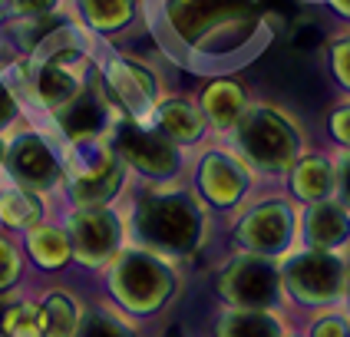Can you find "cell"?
Listing matches in <instances>:
<instances>
[{"instance_id":"6da1fadb","label":"cell","mask_w":350,"mask_h":337,"mask_svg":"<svg viewBox=\"0 0 350 337\" xmlns=\"http://www.w3.org/2000/svg\"><path fill=\"white\" fill-rule=\"evenodd\" d=\"M234 133L245 162H252L258 172L284 176L304 156V133L297 119L271 103L245 106V113L234 122Z\"/></svg>"},{"instance_id":"7a4b0ae2","label":"cell","mask_w":350,"mask_h":337,"mask_svg":"<svg viewBox=\"0 0 350 337\" xmlns=\"http://www.w3.org/2000/svg\"><path fill=\"white\" fill-rule=\"evenodd\" d=\"M139 241L156 255H189L202 238V208L182 192H149L133 215Z\"/></svg>"},{"instance_id":"3957f363","label":"cell","mask_w":350,"mask_h":337,"mask_svg":"<svg viewBox=\"0 0 350 337\" xmlns=\"http://www.w3.org/2000/svg\"><path fill=\"white\" fill-rule=\"evenodd\" d=\"M278 271H281V291L308 311L337 308L344 301L347 255L301 248V252L284 255V265H278Z\"/></svg>"},{"instance_id":"277c9868","label":"cell","mask_w":350,"mask_h":337,"mask_svg":"<svg viewBox=\"0 0 350 337\" xmlns=\"http://www.w3.org/2000/svg\"><path fill=\"white\" fill-rule=\"evenodd\" d=\"M169 20L195 50H221L218 37L238 30L248 37L254 27V0H169Z\"/></svg>"},{"instance_id":"5b68a950","label":"cell","mask_w":350,"mask_h":337,"mask_svg":"<svg viewBox=\"0 0 350 337\" xmlns=\"http://www.w3.org/2000/svg\"><path fill=\"white\" fill-rule=\"evenodd\" d=\"M109 284L116 297L129 308V311H139V314H149L162 308L169 295H172L175 278L169 271V265L149 252V248H133V252H122L109 271Z\"/></svg>"},{"instance_id":"8992f818","label":"cell","mask_w":350,"mask_h":337,"mask_svg":"<svg viewBox=\"0 0 350 337\" xmlns=\"http://www.w3.org/2000/svg\"><path fill=\"white\" fill-rule=\"evenodd\" d=\"M297 221H301V208H294L284 198H268V202H258L254 208L245 212L234 235L245 245L248 255H291V245L297 241Z\"/></svg>"},{"instance_id":"52a82bcc","label":"cell","mask_w":350,"mask_h":337,"mask_svg":"<svg viewBox=\"0 0 350 337\" xmlns=\"http://www.w3.org/2000/svg\"><path fill=\"white\" fill-rule=\"evenodd\" d=\"M218 295L238 311H271L284 297L281 291V271L271 258L245 255L225 265L218 275Z\"/></svg>"},{"instance_id":"ba28073f","label":"cell","mask_w":350,"mask_h":337,"mask_svg":"<svg viewBox=\"0 0 350 337\" xmlns=\"http://www.w3.org/2000/svg\"><path fill=\"white\" fill-rule=\"evenodd\" d=\"M119 235H122V221L106 205L77 208L70 215V235L66 238H70L73 258L83 261V265H103L106 258L116 255Z\"/></svg>"},{"instance_id":"9c48e42d","label":"cell","mask_w":350,"mask_h":337,"mask_svg":"<svg viewBox=\"0 0 350 337\" xmlns=\"http://www.w3.org/2000/svg\"><path fill=\"white\" fill-rule=\"evenodd\" d=\"M116 159L133 165L136 172L152 178H165L178 169V146L169 142L159 129L142 126H119L116 133Z\"/></svg>"},{"instance_id":"30bf717a","label":"cell","mask_w":350,"mask_h":337,"mask_svg":"<svg viewBox=\"0 0 350 337\" xmlns=\"http://www.w3.org/2000/svg\"><path fill=\"white\" fill-rule=\"evenodd\" d=\"M297 241L311 252H331L347 255L350 252V212L337 198H324L304 205L297 221Z\"/></svg>"},{"instance_id":"8fae6325","label":"cell","mask_w":350,"mask_h":337,"mask_svg":"<svg viewBox=\"0 0 350 337\" xmlns=\"http://www.w3.org/2000/svg\"><path fill=\"white\" fill-rule=\"evenodd\" d=\"M7 165L17 178L20 189L27 192H46L53 182L59 178V162L53 156V149L46 146V139L37 133H23L10 142V152H7Z\"/></svg>"},{"instance_id":"7c38bea8","label":"cell","mask_w":350,"mask_h":337,"mask_svg":"<svg viewBox=\"0 0 350 337\" xmlns=\"http://www.w3.org/2000/svg\"><path fill=\"white\" fill-rule=\"evenodd\" d=\"M198 189L212 205H234L248 192V172L225 152H205L198 159Z\"/></svg>"},{"instance_id":"4fadbf2b","label":"cell","mask_w":350,"mask_h":337,"mask_svg":"<svg viewBox=\"0 0 350 337\" xmlns=\"http://www.w3.org/2000/svg\"><path fill=\"white\" fill-rule=\"evenodd\" d=\"M291 178V196L301 205H314L334 198V156L327 152H304V156L288 169Z\"/></svg>"},{"instance_id":"5bb4252c","label":"cell","mask_w":350,"mask_h":337,"mask_svg":"<svg viewBox=\"0 0 350 337\" xmlns=\"http://www.w3.org/2000/svg\"><path fill=\"white\" fill-rule=\"evenodd\" d=\"M109 86L119 96V103L133 113L136 119H142L146 113H152V103H156V83L146 70H139L136 63H126V59H113L109 70Z\"/></svg>"},{"instance_id":"9a60e30c","label":"cell","mask_w":350,"mask_h":337,"mask_svg":"<svg viewBox=\"0 0 350 337\" xmlns=\"http://www.w3.org/2000/svg\"><path fill=\"white\" fill-rule=\"evenodd\" d=\"M57 119L63 126V133L73 142H90V139H99V133H103L106 109H103L96 93H79V96H73L59 109Z\"/></svg>"},{"instance_id":"2e32d148","label":"cell","mask_w":350,"mask_h":337,"mask_svg":"<svg viewBox=\"0 0 350 337\" xmlns=\"http://www.w3.org/2000/svg\"><path fill=\"white\" fill-rule=\"evenodd\" d=\"M156 126L169 142L189 146V142L202 139L205 116H202V109H195L189 99H169V103H162L156 109Z\"/></svg>"},{"instance_id":"e0dca14e","label":"cell","mask_w":350,"mask_h":337,"mask_svg":"<svg viewBox=\"0 0 350 337\" xmlns=\"http://www.w3.org/2000/svg\"><path fill=\"white\" fill-rule=\"evenodd\" d=\"M245 113V93L234 79H215L202 93V116L218 129H228Z\"/></svg>"},{"instance_id":"ac0fdd59","label":"cell","mask_w":350,"mask_h":337,"mask_svg":"<svg viewBox=\"0 0 350 337\" xmlns=\"http://www.w3.org/2000/svg\"><path fill=\"white\" fill-rule=\"evenodd\" d=\"M40 308V337H73L79 331V308L66 291H50Z\"/></svg>"},{"instance_id":"d6986e66","label":"cell","mask_w":350,"mask_h":337,"mask_svg":"<svg viewBox=\"0 0 350 337\" xmlns=\"http://www.w3.org/2000/svg\"><path fill=\"white\" fill-rule=\"evenodd\" d=\"M284 321L271 311H228L218 321L215 337H284Z\"/></svg>"},{"instance_id":"ffe728a7","label":"cell","mask_w":350,"mask_h":337,"mask_svg":"<svg viewBox=\"0 0 350 337\" xmlns=\"http://www.w3.org/2000/svg\"><path fill=\"white\" fill-rule=\"evenodd\" d=\"M33 86H37V96L46 103V106H53V109H63L66 103L73 96H79V83L77 77L66 70V66H57V63H43L37 70V79H33Z\"/></svg>"},{"instance_id":"44dd1931","label":"cell","mask_w":350,"mask_h":337,"mask_svg":"<svg viewBox=\"0 0 350 337\" xmlns=\"http://www.w3.org/2000/svg\"><path fill=\"white\" fill-rule=\"evenodd\" d=\"M40 212H43V205H40V198L33 196V192H27V189H20V185L0 192V218H3L7 225L30 228L40 218Z\"/></svg>"},{"instance_id":"7402d4cb","label":"cell","mask_w":350,"mask_h":337,"mask_svg":"<svg viewBox=\"0 0 350 337\" xmlns=\"http://www.w3.org/2000/svg\"><path fill=\"white\" fill-rule=\"evenodd\" d=\"M79 7L90 20V27L106 30V33L122 30L133 17V0H79Z\"/></svg>"},{"instance_id":"603a6c76","label":"cell","mask_w":350,"mask_h":337,"mask_svg":"<svg viewBox=\"0 0 350 337\" xmlns=\"http://www.w3.org/2000/svg\"><path fill=\"white\" fill-rule=\"evenodd\" d=\"M30 255L37 258L40 265H46V268H59V265L70 261L73 248H70V238L57 232V228H37L30 235Z\"/></svg>"},{"instance_id":"cb8c5ba5","label":"cell","mask_w":350,"mask_h":337,"mask_svg":"<svg viewBox=\"0 0 350 337\" xmlns=\"http://www.w3.org/2000/svg\"><path fill=\"white\" fill-rule=\"evenodd\" d=\"M0 331L3 337H40V308L30 301L10 304L0 311Z\"/></svg>"},{"instance_id":"d4e9b609","label":"cell","mask_w":350,"mask_h":337,"mask_svg":"<svg viewBox=\"0 0 350 337\" xmlns=\"http://www.w3.org/2000/svg\"><path fill=\"white\" fill-rule=\"evenodd\" d=\"M73 337H136V327H133L122 314L96 311V314H90V317L79 321V331Z\"/></svg>"},{"instance_id":"484cf974","label":"cell","mask_w":350,"mask_h":337,"mask_svg":"<svg viewBox=\"0 0 350 337\" xmlns=\"http://www.w3.org/2000/svg\"><path fill=\"white\" fill-rule=\"evenodd\" d=\"M304 337H350L347 311H344L340 304H337V308H324V311H314Z\"/></svg>"},{"instance_id":"4316f807","label":"cell","mask_w":350,"mask_h":337,"mask_svg":"<svg viewBox=\"0 0 350 337\" xmlns=\"http://www.w3.org/2000/svg\"><path fill=\"white\" fill-rule=\"evenodd\" d=\"M327 133L337 142V152H350V99L337 103L327 113Z\"/></svg>"},{"instance_id":"83f0119b","label":"cell","mask_w":350,"mask_h":337,"mask_svg":"<svg viewBox=\"0 0 350 337\" xmlns=\"http://www.w3.org/2000/svg\"><path fill=\"white\" fill-rule=\"evenodd\" d=\"M327 57H331V73H334V79H337V86L350 93V37L334 40Z\"/></svg>"},{"instance_id":"f1b7e54d","label":"cell","mask_w":350,"mask_h":337,"mask_svg":"<svg viewBox=\"0 0 350 337\" xmlns=\"http://www.w3.org/2000/svg\"><path fill=\"white\" fill-rule=\"evenodd\" d=\"M334 198L350 212V152L334 156Z\"/></svg>"},{"instance_id":"f546056e","label":"cell","mask_w":350,"mask_h":337,"mask_svg":"<svg viewBox=\"0 0 350 337\" xmlns=\"http://www.w3.org/2000/svg\"><path fill=\"white\" fill-rule=\"evenodd\" d=\"M20 275V255L17 248L7 241V238H0V288H10Z\"/></svg>"},{"instance_id":"4dcf8cb0","label":"cell","mask_w":350,"mask_h":337,"mask_svg":"<svg viewBox=\"0 0 350 337\" xmlns=\"http://www.w3.org/2000/svg\"><path fill=\"white\" fill-rule=\"evenodd\" d=\"M57 7V0H14V10L23 17H46Z\"/></svg>"},{"instance_id":"1f68e13d","label":"cell","mask_w":350,"mask_h":337,"mask_svg":"<svg viewBox=\"0 0 350 337\" xmlns=\"http://www.w3.org/2000/svg\"><path fill=\"white\" fill-rule=\"evenodd\" d=\"M14 116H17V99H14V93H10V86L0 79V129H3Z\"/></svg>"},{"instance_id":"d6a6232c","label":"cell","mask_w":350,"mask_h":337,"mask_svg":"<svg viewBox=\"0 0 350 337\" xmlns=\"http://www.w3.org/2000/svg\"><path fill=\"white\" fill-rule=\"evenodd\" d=\"M327 3H331V7L337 10V14H340V17L350 20V0H327Z\"/></svg>"},{"instance_id":"836d02e7","label":"cell","mask_w":350,"mask_h":337,"mask_svg":"<svg viewBox=\"0 0 350 337\" xmlns=\"http://www.w3.org/2000/svg\"><path fill=\"white\" fill-rule=\"evenodd\" d=\"M340 308H344L347 317H350V252H347V288H344V301H340Z\"/></svg>"},{"instance_id":"e575fe53","label":"cell","mask_w":350,"mask_h":337,"mask_svg":"<svg viewBox=\"0 0 350 337\" xmlns=\"http://www.w3.org/2000/svg\"><path fill=\"white\" fill-rule=\"evenodd\" d=\"M284 337H304V331H284Z\"/></svg>"},{"instance_id":"d590c367","label":"cell","mask_w":350,"mask_h":337,"mask_svg":"<svg viewBox=\"0 0 350 337\" xmlns=\"http://www.w3.org/2000/svg\"><path fill=\"white\" fill-rule=\"evenodd\" d=\"M0 3H7V0H0Z\"/></svg>"},{"instance_id":"8d00e7d4","label":"cell","mask_w":350,"mask_h":337,"mask_svg":"<svg viewBox=\"0 0 350 337\" xmlns=\"http://www.w3.org/2000/svg\"><path fill=\"white\" fill-rule=\"evenodd\" d=\"M0 337H3V331H0Z\"/></svg>"}]
</instances>
